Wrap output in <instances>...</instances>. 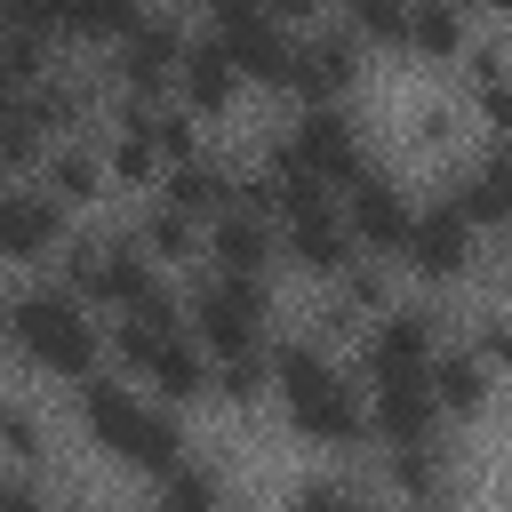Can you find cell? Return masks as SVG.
Returning <instances> with one entry per match:
<instances>
[{"mask_svg":"<svg viewBox=\"0 0 512 512\" xmlns=\"http://www.w3.org/2000/svg\"><path fill=\"white\" fill-rule=\"evenodd\" d=\"M264 400L280 408V424H288L304 448H328V456L368 448L360 384H352V368H344L328 344H312V336H272V344H264Z\"/></svg>","mask_w":512,"mask_h":512,"instance_id":"6da1fadb","label":"cell"},{"mask_svg":"<svg viewBox=\"0 0 512 512\" xmlns=\"http://www.w3.org/2000/svg\"><path fill=\"white\" fill-rule=\"evenodd\" d=\"M72 416H80L88 448H96L104 464H120V472L168 480V472L192 456V424H184V408L136 392L128 376H104V368L80 376V384H72Z\"/></svg>","mask_w":512,"mask_h":512,"instance_id":"7a4b0ae2","label":"cell"},{"mask_svg":"<svg viewBox=\"0 0 512 512\" xmlns=\"http://www.w3.org/2000/svg\"><path fill=\"white\" fill-rule=\"evenodd\" d=\"M0 344H8V360H24L32 376H56V384H80V376L104 368V320H96L64 280L8 288V304H0Z\"/></svg>","mask_w":512,"mask_h":512,"instance_id":"3957f363","label":"cell"},{"mask_svg":"<svg viewBox=\"0 0 512 512\" xmlns=\"http://www.w3.org/2000/svg\"><path fill=\"white\" fill-rule=\"evenodd\" d=\"M104 352L120 360V376H128L136 392H152V400H168V408H200V400H208V352L192 344L184 312H176V320H136V312H120V320L104 328Z\"/></svg>","mask_w":512,"mask_h":512,"instance_id":"277c9868","label":"cell"},{"mask_svg":"<svg viewBox=\"0 0 512 512\" xmlns=\"http://www.w3.org/2000/svg\"><path fill=\"white\" fill-rule=\"evenodd\" d=\"M184 328L208 360H256L272 344V280L240 272H200L184 288Z\"/></svg>","mask_w":512,"mask_h":512,"instance_id":"5b68a950","label":"cell"},{"mask_svg":"<svg viewBox=\"0 0 512 512\" xmlns=\"http://www.w3.org/2000/svg\"><path fill=\"white\" fill-rule=\"evenodd\" d=\"M392 264H408L424 288H464V280H480V272H488V232H472V224L432 192V200H416L408 240H400V256H392Z\"/></svg>","mask_w":512,"mask_h":512,"instance_id":"8992f818","label":"cell"},{"mask_svg":"<svg viewBox=\"0 0 512 512\" xmlns=\"http://www.w3.org/2000/svg\"><path fill=\"white\" fill-rule=\"evenodd\" d=\"M200 32L224 48V64H232L248 88H280V80H288V40H296V24H280L264 0H200Z\"/></svg>","mask_w":512,"mask_h":512,"instance_id":"52a82bcc","label":"cell"},{"mask_svg":"<svg viewBox=\"0 0 512 512\" xmlns=\"http://www.w3.org/2000/svg\"><path fill=\"white\" fill-rule=\"evenodd\" d=\"M272 144H280V152H288L320 192H344V184L368 168V144H360V128H352V112H344V104H304Z\"/></svg>","mask_w":512,"mask_h":512,"instance_id":"ba28073f","label":"cell"},{"mask_svg":"<svg viewBox=\"0 0 512 512\" xmlns=\"http://www.w3.org/2000/svg\"><path fill=\"white\" fill-rule=\"evenodd\" d=\"M336 216H344V232H352V248L360 256H376V264H392L400 256V240H408V216H416V192L384 168V160H368L344 192H336Z\"/></svg>","mask_w":512,"mask_h":512,"instance_id":"9c48e42d","label":"cell"},{"mask_svg":"<svg viewBox=\"0 0 512 512\" xmlns=\"http://www.w3.org/2000/svg\"><path fill=\"white\" fill-rule=\"evenodd\" d=\"M272 240H280V264L312 272L320 288L344 280V272L360 264V248H352V232H344V216H336L328 192H312V200H280V208H272Z\"/></svg>","mask_w":512,"mask_h":512,"instance_id":"30bf717a","label":"cell"},{"mask_svg":"<svg viewBox=\"0 0 512 512\" xmlns=\"http://www.w3.org/2000/svg\"><path fill=\"white\" fill-rule=\"evenodd\" d=\"M64 240H72V208L56 192H40L32 176H0V264L40 272V264H56Z\"/></svg>","mask_w":512,"mask_h":512,"instance_id":"8fae6325","label":"cell"},{"mask_svg":"<svg viewBox=\"0 0 512 512\" xmlns=\"http://www.w3.org/2000/svg\"><path fill=\"white\" fill-rule=\"evenodd\" d=\"M176 56H184V24L144 8V16L112 40V88H120V104H160L168 80H176Z\"/></svg>","mask_w":512,"mask_h":512,"instance_id":"7c38bea8","label":"cell"},{"mask_svg":"<svg viewBox=\"0 0 512 512\" xmlns=\"http://www.w3.org/2000/svg\"><path fill=\"white\" fill-rule=\"evenodd\" d=\"M296 104H344L360 88V40L344 24H312L288 40V80H280Z\"/></svg>","mask_w":512,"mask_h":512,"instance_id":"4fadbf2b","label":"cell"},{"mask_svg":"<svg viewBox=\"0 0 512 512\" xmlns=\"http://www.w3.org/2000/svg\"><path fill=\"white\" fill-rule=\"evenodd\" d=\"M440 200H448L472 232H488V240H496V232L512 224V160H504V136H488V144L456 152V160H448Z\"/></svg>","mask_w":512,"mask_h":512,"instance_id":"5bb4252c","label":"cell"},{"mask_svg":"<svg viewBox=\"0 0 512 512\" xmlns=\"http://www.w3.org/2000/svg\"><path fill=\"white\" fill-rule=\"evenodd\" d=\"M200 264H208V272H240V280H272V272H280L272 216H264L256 200H232L224 216L200 224Z\"/></svg>","mask_w":512,"mask_h":512,"instance_id":"9a60e30c","label":"cell"},{"mask_svg":"<svg viewBox=\"0 0 512 512\" xmlns=\"http://www.w3.org/2000/svg\"><path fill=\"white\" fill-rule=\"evenodd\" d=\"M496 360L472 344V336H440V352H432V408H440V424L456 432V424H480L488 416V400H496Z\"/></svg>","mask_w":512,"mask_h":512,"instance_id":"2e32d148","label":"cell"},{"mask_svg":"<svg viewBox=\"0 0 512 512\" xmlns=\"http://www.w3.org/2000/svg\"><path fill=\"white\" fill-rule=\"evenodd\" d=\"M168 96H176L192 120H224V112L248 96V80L224 64V48H216L208 32H184V56H176V80H168Z\"/></svg>","mask_w":512,"mask_h":512,"instance_id":"e0dca14e","label":"cell"},{"mask_svg":"<svg viewBox=\"0 0 512 512\" xmlns=\"http://www.w3.org/2000/svg\"><path fill=\"white\" fill-rule=\"evenodd\" d=\"M472 40H480V32H472V8H464V0H408V24H400V56L456 72V56H464Z\"/></svg>","mask_w":512,"mask_h":512,"instance_id":"ac0fdd59","label":"cell"},{"mask_svg":"<svg viewBox=\"0 0 512 512\" xmlns=\"http://www.w3.org/2000/svg\"><path fill=\"white\" fill-rule=\"evenodd\" d=\"M160 200L184 208L192 224H208V216H224V208L240 200V168H224L216 152H192V160H176V168L160 176Z\"/></svg>","mask_w":512,"mask_h":512,"instance_id":"d6986e66","label":"cell"},{"mask_svg":"<svg viewBox=\"0 0 512 512\" xmlns=\"http://www.w3.org/2000/svg\"><path fill=\"white\" fill-rule=\"evenodd\" d=\"M32 184L40 192H56L64 208H88V200H104L112 184H104V160H96V144L88 136H56L40 160H32Z\"/></svg>","mask_w":512,"mask_h":512,"instance_id":"ffe728a7","label":"cell"},{"mask_svg":"<svg viewBox=\"0 0 512 512\" xmlns=\"http://www.w3.org/2000/svg\"><path fill=\"white\" fill-rule=\"evenodd\" d=\"M376 472H384V496L392 504L448 496V432L440 440H408V448H376Z\"/></svg>","mask_w":512,"mask_h":512,"instance_id":"44dd1931","label":"cell"},{"mask_svg":"<svg viewBox=\"0 0 512 512\" xmlns=\"http://www.w3.org/2000/svg\"><path fill=\"white\" fill-rule=\"evenodd\" d=\"M128 240H136V248H144L160 272H184V264H200V224H192L184 208H168L160 192H144V208H136Z\"/></svg>","mask_w":512,"mask_h":512,"instance_id":"7402d4cb","label":"cell"},{"mask_svg":"<svg viewBox=\"0 0 512 512\" xmlns=\"http://www.w3.org/2000/svg\"><path fill=\"white\" fill-rule=\"evenodd\" d=\"M48 456H56V432H48V416H40L32 400L0 392V464H16V472H48Z\"/></svg>","mask_w":512,"mask_h":512,"instance_id":"603a6c76","label":"cell"},{"mask_svg":"<svg viewBox=\"0 0 512 512\" xmlns=\"http://www.w3.org/2000/svg\"><path fill=\"white\" fill-rule=\"evenodd\" d=\"M456 72H464V104L480 112V128L504 136V40H472L456 56Z\"/></svg>","mask_w":512,"mask_h":512,"instance_id":"cb8c5ba5","label":"cell"},{"mask_svg":"<svg viewBox=\"0 0 512 512\" xmlns=\"http://www.w3.org/2000/svg\"><path fill=\"white\" fill-rule=\"evenodd\" d=\"M144 16V0H64L56 16V40H88V48H112L128 24Z\"/></svg>","mask_w":512,"mask_h":512,"instance_id":"d4e9b609","label":"cell"},{"mask_svg":"<svg viewBox=\"0 0 512 512\" xmlns=\"http://www.w3.org/2000/svg\"><path fill=\"white\" fill-rule=\"evenodd\" d=\"M152 512H224V480L208 472V464H176L168 480H160V496H152Z\"/></svg>","mask_w":512,"mask_h":512,"instance_id":"484cf974","label":"cell"},{"mask_svg":"<svg viewBox=\"0 0 512 512\" xmlns=\"http://www.w3.org/2000/svg\"><path fill=\"white\" fill-rule=\"evenodd\" d=\"M344 32L360 48H400V24H408V0H336Z\"/></svg>","mask_w":512,"mask_h":512,"instance_id":"4316f807","label":"cell"},{"mask_svg":"<svg viewBox=\"0 0 512 512\" xmlns=\"http://www.w3.org/2000/svg\"><path fill=\"white\" fill-rule=\"evenodd\" d=\"M280 512H384V496H368L352 480H304V488H288Z\"/></svg>","mask_w":512,"mask_h":512,"instance_id":"83f0119b","label":"cell"},{"mask_svg":"<svg viewBox=\"0 0 512 512\" xmlns=\"http://www.w3.org/2000/svg\"><path fill=\"white\" fill-rule=\"evenodd\" d=\"M456 128H464V112H456V104H424V112H416V144H424V152H440V160H456V152H464V136H456Z\"/></svg>","mask_w":512,"mask_h":512,"instance_id":"f1b7e54d","label":"cell"},{"mask_svg":"<svg viewBox=\"0 0 512 512\" xmlns=\"http://www.w3.org/2000/svg\"><path fill=\"white\" fill-rule=\"evenodd\" d=\"M0 512H56V504H48L40 472H16V464H0Z\"/></svg>","mask_w":512,"mask_h":512,"instance_id":"f546056e","label":"cell"},{"mask_svg":"<svg viewBox=\"0 0 512 512\" xmlns=\"http://www.w3.org/2000/svg\"><path fill=\"white\" fill-rule=\"evenodd\" d=\"M264 8H272V16H280V24H312V16H320V8H328V0H264Z\"/></svg>","mask_w":512,"mask_h":512,"instance_id":"4dcf8cb0","label":"cell"},{"mask_svg":"<svg viewBox=\"0 0 512 512\" xmlns=\"http://www.w3.org/2000/svg\"><path fill=\"white\" fill-rule=\"evenodd\" d=\"M400 512H456V496H424V504H400Z\"/></svg>","mask_w":512,"mask_h":512,"instance_id":"1f68e13d","label":"cell"},{"mask_svg":"<svg viewBox=\"0 0 512 512\" xmlns=\"http://www.w3.org/2000/svg\"><path fill=\"white\" fill-rule=\"evenodd\" d=\"M0 392H8V344H0Z\"/></svg>","mask_w":512,"mask_h":512,"instance_id":"d6a6232c","label":"cell"},{"mask_svg":"<svg viewBox=\"0 0 512 512\" xmlns=\"http://www.w3.org/2000/svg\"><path fill=\"white\" fill-rule=\"evenodd\" d=\"M224 512H232V504H224Z\"/></svg>","mask_w":512,"mask_h":512,"instance_id":"836d02e7","label":"cell"},{"mask_svg":"<svg viewBox=\"0 0 512 512\" xmlns=\"http://www.w3.org/2000/svg\"><path fill=\"white\" fill-rule=\"evenodd\" d=\"M464 8H472V0H464Z\"/></svg>","mask_w":512,"mask_h":512,"instance_id":"e575fe53","label":"cell"}]
</instances>
